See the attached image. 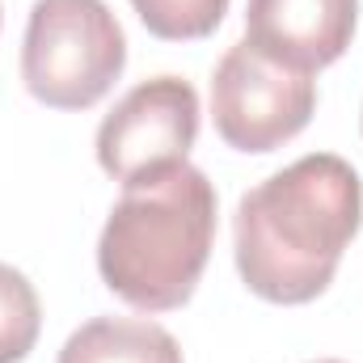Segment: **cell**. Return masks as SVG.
Wrapping results in <instances>:
<instances>
[{
	"label": "cell",
	"instance_id": "8992f818",
	"mask_svg": "<svg viewBox=\"0 0 363 363\" xmlns=\"http://www.w3.org/2000/svg\"><path fill=\"white\" fill-rule=\"evenodd\" d=\"M359 0H250L245 38L296 72H321L351 47Z\"/></svg>",
	"mask_w": 363,
	"mask_h": 363
},
{
	"label": "cell",
	"instance_id": "5b68a950",
	"mask_svg": "<svg viewBox=\"0 0 363 363\" xmlns=\"http://www.w3.org/2000/svg\"><path fill=\"white\" fill-rule=\"evenodd\" d=\"M199 140V93L182 77H152L127 89L97 127V165L114 182L182 165Z\"/></svg>",
	"mask_w": 363,
	"mask_h": 363
},
{
	"label": "cell",
	"instance_id": "7a4b0ae2",
	"mask_svg": "<svg viewBox=\"0 0 363 363\" xmlns=\"http://www.w3.org/2000/svg\"><path fill=\"white\" fill-rule=\"evenodd\" d=\"M216 241V186L190 161L123 186L97 237L101 283L140 313L182 308Z\"/></svg>",
	"mask_w": 363,
	"mask_h": 363
},
{
	"label": "cell",
	"instance_id": "277c9868",
	"mask_svg": "<svg viewBox=\"0 0 363 363\" xmlns=\"http://www.w3.org/2000/svg\"><path fill=\"white\" fill-rule=\"evenodd\" d=\"M317 110L313 72H296L262 55L250 38L233 43L211 77V118L228 148L274 152L296 140Z\"/></svg>",
	"mask_w": 363,
	"mask_h": 363
},
{
	"label": "cell",
	"instance_id": "30bf717a",
	"mask_svg": "<svg viewBox=\"0 0 363 363\" xmlns=\"http://www.w3.org/2000/svg\"><path fill=\"white\" fill-rule=\"evenodd\" d=\"M317 363H342V359H317Z\"/></svg>",
	"mask_w": 363,
	"mask_h": 363
},
{
	"label": "cell",
	"instance_id": "52a82bcc",
	"mask_svg": "<svg viewBox=\"0 0 363 363\" xmlns=\"http://www.w3.org/2000/svg\"><path fill=\"white\" fill-rule=\"evenodd\" d=\"M55 363H182L178 338L148 317H93Z\"/></svg>",
	"mask_w": 363,
	"mask_h": 363
},
{
	"label": "cell",
	"instance_id": "6da1fadb",
	"mask_svg": "<svg viewBox=\"0 0 363 363\" xmlns=\"http://www.w3.org/2000/svg\"><path fill=\"white\" fill-rule=\"evenodd\" d=\"M363 224V182L338 152H308L241 194L233 254L241 283L267 304L317 300Z\"/></svg>",
	"mask_w": 363,
	"mask_h": 363
},
{
	"label": "cell",
	"instance_id": "ba28073f",
	"mask_svg": "<svg viewBox=\"0 0 363 363\" xmlns=\"http://www.w3.org/2000/svg\"><path fill=\"white\" fill-rule=\"evenodd\" d=\"M43 330V304L34 283L0 262V363H21Z\"/></svg>",
	"mask_w": 363,
	"mask_h": 363
},
{
	"label": "cell",
	"instance_id": "9c48e42d",
	"mask_svg": "<svg viewBox=\"0 0 363 363\" xmlns=\"http://www.w3.org/2000/svg\"><path fill=\"white\" fill-rule=\"evenodd\" d=\"M131 9L140 13L148 34L165 43H194L224 21L228 0H131Z\"/></svg>",
	"mask_w": 363,
	"mask_h": 363
},
{
	"label": "cell",
	"instance_id": "3957f363",
	"mask_svg": "<svg viewBox=\"0 0 363 363\" xmlns=\"http://www.w3.org/2000/svg\"><path fill=\"white\" fill-rule=\"evenodd\" d=\"M127 64V34L106 0H34L21 81L51 110H89Z\"/></svg>",
	"mask_w": 363,
	"mask_h": 363
}]
</instances>
